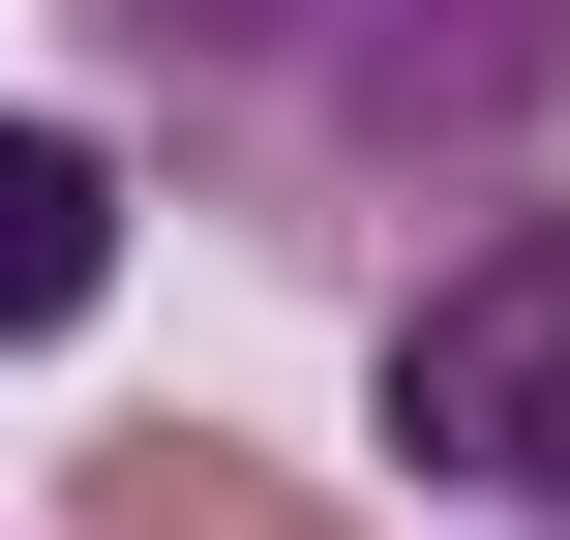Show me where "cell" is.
I'll return each instance as SVG.
<instances>
[{
    "label": "cell",
    "mask_w": 570,
    "mask_h": 540,
    "mask_svg": "<svg viewBox=\"0 0 570 540\" xmlns=\"http://www.w3.org/2000/svg\"><path fill=\"white\" fill-rule=\"evenodd\" d=\"M120 120H0V361H60L90 301H120Z\"/></svg>",
    "instance_id": "3"
},
{
    "label": "cell",
    "mask_w": 570,
    "mask_h": 540,
    "mask_svg": "<svg viewBox=\"0 0 570 540\" xmlns=\"http://www.w3.org/2000/svg\"><path fill=\"white\" fill-rule=\"evenodd\" d=\"M361 451H391L421 511L570 540V180L451 210V240L391 271V331H361Z\"/></svg>",
    "instance_id": "2"
},
{
    "label": "cell",
    "mask_w": 570,
    "mask_h": 540,
    "mask_svg": "<svg viewBox=\"0 0 570 540\" xmlns=\"http://www.w3.org/2000/svg\"><path fill=\"white\" fill-rule=\"evenodd\" d=\"M120 150H180L210 240L361 271L391 210H511L570 120V0H60Z\"/></svg>",
    "instance_id": "1"
},
{
    "label": "cell",
    "mask_w": 570,
    "mask_h": 540,
    "mask_svg": "<svg viewBox=\"0 0 570 540\" xmlns=\"http://www.w3.org/2000/svg\"><path fill=\"white\" fill-rule=\"evenodd\" d=\"M60 540H361V511H301V481L210 451V421H120V451H60Z\"/></svg>",
    "instance_id": "4"
}]
</instances>
